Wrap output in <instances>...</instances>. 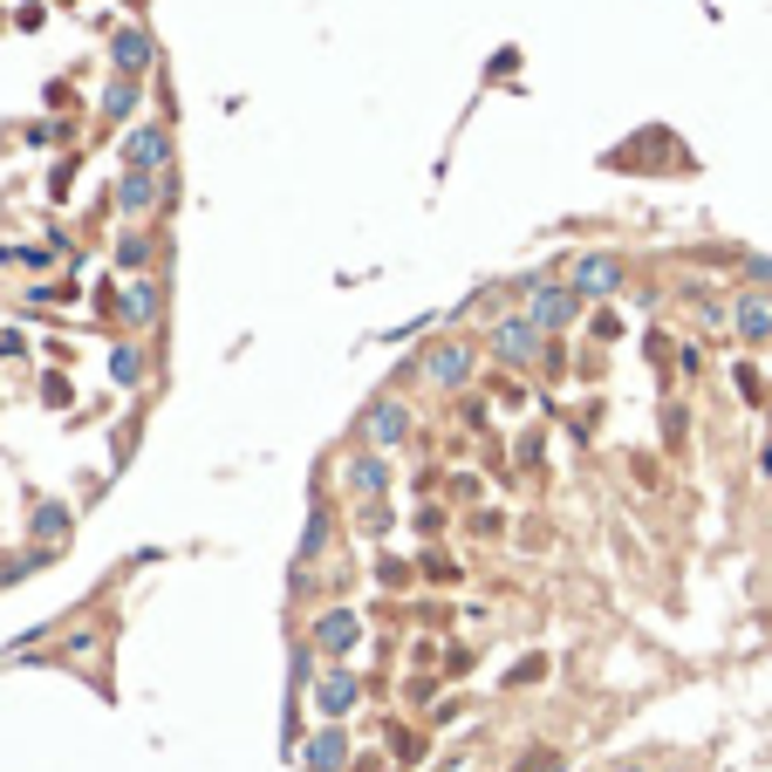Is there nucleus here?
Wrapping results in <instances>:
<instances>
[{"label":"nucleus","mask_w":772,"mask_h":772,"mask_svg":"<svg viewBox=\"0 0 772 772\" xmlns=\"http://www.w3.org/2000/svg\"><path fill=\"white\" fill-rule=\"evenodd\" d=\"M493 355L499 363H533V355H547V336L527 315H506V322H493Z\"/></svg>","instance_id":"39448f33"},{"label":"nucleus","mask_w":772,"mask_h":772,"mask_svg":"<svg viewBox=\"0 0 772 772\" xmlns=\"http://www.w3.org/2000/svg\"><path fill=\"white\" fill-rule=\"evenodd\" d=\"M410 437V410L397 403V397H376L370 410H363V445L370 451H390V445H403Z\"/></svg>","instance_id":"423d86ee"},{"label":"nucleus","mask_w":772,"mask_h":772,"mask_svg":"<svg viewBox=\"0 0 772 772\" xmlns=\"http://www.w3.org/2000/svg\"><path fill=\"white\" fill-rule=\"evenodd\" d=\"M158 198H165V171H123V185H117L123 213H150Z\"/></svg>","instance_id":"9b49d317"},{"label":"nucleus","mask_w":772,"mask_h":772,"mask_svg":"<svg viewBox=\"0 0 772 772\" xmlns=\"http://www.w3.org/2000/svg\"><path fill=\"white\" fill-rule=\"evenodd\" d=\"M623 772H650V765H623Z\"/></svg>","instance_id":"412c9836"},{"label":"nucleus","mask_w":772,"mask_h":772,"mask_svg":"<svg viewBox=\"0 0 772 772\" xmlns=\"http://www.w3.org/2000/svg\"><path fill=\"white\" fill-rule=\"evenodd\" d=\"M355 698H363V684H355L349 671L315 677V711H322V717H349V711H355Z\"/></svg>","instance_id":"1a4fd4ad"},{"label":"nucleus","mask_w":772,"mask_h":772,"mask_svg":"<svg viewBox=\"0 0 772 772\" xmlns=\"http://www.w3.org/2000/svg\"><path fill=\"white\" fill-rule=\"evenodd\" d=\"M520 288H527V322L540 328V336H554V328H568L581 315L575 288H554V280H520Z\"/></svg>","instance_id":"f257e3e1"},{"label":"nucleus","mask_w":772,"mask_h":772,"mask_svg":"<svg viewBox=\"0 0 772 772\" xmlns=\"http://www.w3.org/2000/svg\"><path fill=\"white\" fill-rule=\"evenodd\" d=\"M35 533H41V540H62V533H69V512H62V506H41V512H35Z\"/></svg>","instance_id":"a211bd4d"},{"label":"nucleus","mask_w":772,"mask_h":772,"mask_svg":"<svg viewBox=\"0 0 772 772\" xmlns=\"http://www.w3.org/2000/svg\"><path fill=\"white\" fill-rule=\"evenodd\" d=\"M301 765H307V772H342V765H349V738H342L336 725H322L315 738L301 745Z\"/></svg>","instance_id":"9d476101"},{"label":"nucleus","mask_w":772,"mask_h":772,"mask_svg":"<svg viewBox=\"0 0 772 772\" xmlns=\"http://www.w3.org/2000/svg\"><path fill=\"white\" fill-rule=\"evenodd\" d=\"M171 165V131L165 123H131L123 137V171H165Z\"/></svg>","instance_id":"20e7f679"},{"label":"nucleus","mask_w":772,"mask_h":772,"mask_svg":"<svg viewBox=\"0 0 772 772\" xmlns=\"http://www.w3.org/2000/svg\"><path fill=\"white\" fill-rule=\"evenodd\" d=\"M355 636H363V623H355L349 608H328L322 623H315V642H322L328 656H342V650H355Z\"/></svg>","instance_id":"ddd939ff"},{"label":"nucleus","mask_w":772,"mask_h":772,"mask_svg":"<svg viewBox=\"0 0 772 772\" xmlns=\"http://www.w3.org/2000/svg\"><path fill=\"white\" fill-rule=\"evenodd\" d=\"M110 62H117L123 83L150 75V62H158V41H150V28H117V35H110Z\"/></svg>","instance_id":"0eeeda50"},{"label":"nucleus","mask_w":772,"mask_h":772,"mask_svg":"<svg viewBox=\"0 0 772 772\" xmlns=\"http://www.w3.org/2000/svg\"><path fill=\"white\" fill-rule=\"evenodd\" d=\"M472 370H479V349L472 342H431L424 349V376L437 383V390H466Z\"/></svg>","instance_id":"f03ea898"},{"label":"nucleus","mask_w":772,"mask_h":772,"mask_svg":"<svg viewBox=\"0 0 772 772\" xmlns=\"http://www.w3.org/2000/svg\"><path fill=\"white\" fill-rule=\"evenodd\" d=\"M123 315H131V322L144 328L150 315H158V288H150V280H137V288H131V294H123Z\"/></svg>","instance_id":"4468645a"},{"label":"nucleus","mask_w":772,"mask_h":772,"mask_svg":"<svg viewBox=\"0 0 772 772\" xmlns=\"http://www.w3.org/2000/svg\"><path fill=\"white\" fill-rule=\"evenodd\" d=\"M110 376L123 383V390H131V383H144V355H137V349H117V355H110Z\"/></svg>","instance_id":"dca6fc26"},{"label":"nucleus","mask_w":772,"mask_h":772,"mask_svg":"<svg viewBox=\"0 0 772 772\" xmlns=\"http://www.w3.org/2000/svg\"><path fill=\"white\" fill-rule=\"evenodd\" d=\"M383 527H390V506H383V499H363V533H383Z\"/></svg>","instance_id":"6ab92c4d"},{"label":"nucleus","mask_w":772,"mask_h":772,"mask_svg":"<svg viewBox=\"0 0 772 772\" xmlns=\"http://www.w3.org/2000/svg\"><path fill=\"white\" fill-rule=\"evenodd\" d=\"M732 322H738L745 342H772V294H738Z\"/></svg>","instance_id":"f8f14e48"},{"label":"nucleus","mask_w":772,"mask_h":772,"mask_svg":"<svg viewBox=\"0 0 772 772\" xmlns=\"http://www.w3.org/2000/svg\"><path fill=\"white\" fill-rule=\"evenodd\" d=\"M117 261H123V267H144V261H150V233H123Z\"/></svg>","instance_id":"f3484780"},{"label":"nucleus","mask_w":772,"mask_h":772,"mask_svg":"<svg viewBox=\"0 0 772 772\" xmlns=\"http://www.w3.org/2000/svg\"><path fill=\"white\" fill-rule=\"evenodd\" d=\"M568 288L581 301H602V294H623V261L615 253H581V261L568 267Z\"/></svg>","instance_id":"7ed1b4c3"},{"label":"nucleus","mask_w":772,"mask_h":772,"mask_svg":"<svg viewBox=\"0 0 772 772\" xmlns=\"http://www.w3.org/2000/svg\"><path fill=\"white\" fill-rule=\"evenodd\" d=\"M342 485L355 499H383V485H390V466H383V451H355L342 466Z\"/></svg>","instance_id":"6e6552de"},{"label":"nucleus","mask_w":772,"mask_h":772,"mask_svg":"<svg viewBox=\"0 0 772 772\" xmlns=\"http://www.w3.org/2000/svg\"><path fill=\"white\" fill-rule=\"evenodd\" d=\"M137 110V83H110L102 89V117H131Z\"/></svg>","instance_id":"2eb2a0df"},{"label":"nucleus","mask_w":772,"mask_h":772,"mask_svg":"<svg viewBox=\"0 0 772 772\" xmlns=\"http://www.w3.org/2000/svg\"><path fill=\"white\" fill-rule=\"evenodd\" d=\"M745 274H752V280H765V288H772V261H745Z\"/></svg>","instance_id":"aec40b11"}]
</instances>
